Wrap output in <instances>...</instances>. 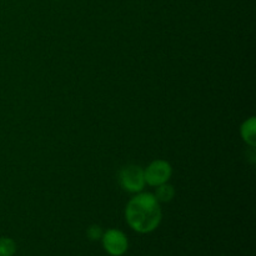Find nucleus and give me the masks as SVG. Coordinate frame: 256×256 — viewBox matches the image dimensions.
<instances>
[{
	"instance_id": "1",
	"label": "nucleus",
	"mask_w": 256,
	"mask_h": 256,
	"mask_svg": "<svg viewBox=\"0 0 256 256\" xmlns=\"http://www.w3.org/2000/svg\"><path fill=\"white\" fill-rule=\"evenodd\" d=\"M162 220V205L152 192H140L130 198L125 206V222L138 234H150Z\"/></svg>"
},
{
	"instance_id": "2",
	"label": "nucleus",
	"mask_w": 256,
	"mask_h": 256,
	"mask_svg": "<svg viewBox=\"0 0 256 256\" xmlns=\"http://www.w3.org/2000/svg\"><path fill=\"white\" fill-rule=\"evenodd\" d=\"M119 184L124 192L138 194L145 188L144 168L139 165H126L119 172Z\"/></svg>"
},
{
	"instance_id": "3",
	"label": "nucleus",
	"mask_w": 256,
	"mask_h": 256,
	"mask_svg": "<svg viewBox=\"0 0 256 256\" xmlns=\"http://www.w3.org/2000/svg\"><path fill=\"white\" fill-rule=\"evenodd\" d=\"M172 175V166L169 162L164 159L152 160L144 169L145 184L152 188L169 182Z\"/></svg>"
},
{
	"instance_id": "4",
	"label": "nucleus",
	"mask_w": 256,
	"mask_h": 256,
	"mask_svg": "<svg viewBox=\"0 0 256 256\" xmlns=\"http://www.w3.org/2000/svg\"><path fill=\"white\" fill-rule=\"evenodd\" d=\"M102 246L110 256H122L129 249V239L126 234L119 229H108L102 235Z\"/></svg>"
},
{
	"instance_id": "5",
	"label": "nucleus",
	"mask_w": 256,
	"mask_h": 256,
	"mask_svg": "<svg viewBox=\"0 0 256 256\" xmlns=\"http://www.w3.org/2000/svg\"><path fill=\"white\" fill-rule=\"evenodd\" d=\"M240 136L250 148L256 146V118L250 116L240 125Z\"/></svg>"
},
{
	"instance_id": "6",
	"label": "nucleus",
	"mask_w": 256,
	"mask_h": 256,
	"mask_svg": "<svg viewBox=\"0 0 256 256\" xmlns=\"http://www.w3.org/2000/svg\"><path fill=\"white\" fill-rule=\"evenodd\" d=\"M152 194H154V196L156 198V200L160 204L162 202H169L174 199L175 188L172 184H169V182H165V184H162L155 188V192H152Z\"/></svg>"
},
{
	"instance_id": "7",
	"label": "nucleus",
	"mask_w": 256,
	"mask_h": 256,
	"mask_svg": "<svg viewBox=\"0 0 256 256\" xmlns=\"http://www.w3.org/2000/svg\"><path fill=\"white\" fill-rule=\"evenodd\" d=\"M16 242L8 236H0V256H14L16 254Z\"/></svg>"
},
{
	"instance_id": "8",
	"label": "nucleus",
	"mask_w": 256,
	"mask_h": 256,
	"mask_svg": "<svg viewBox=\"0 0 256 256\" xmlns=\"http://www.w3.org/2000/svg\"><path fill=\"white\" fill-rule=\"evenodd\" d=\"M104 230L99 226V225H92L89 229L86 230V235L92 242H96V240L102 239V235Z\"/></svg>"
},
{
	"instance_id": "9",
	"label": "nucleus",
	"mask_w": 256,
	"mask_h": 256,
	"mask_svg": "<svg viewBox=\"0 0 256 256\" xmlns=\"http://www.w3.org/2000/svg\"><path fill=\"white\" fill-rule=\"evenodd\" d=\"M54 2H59V0H54Z\"/></svg>"
}]
</instances>
